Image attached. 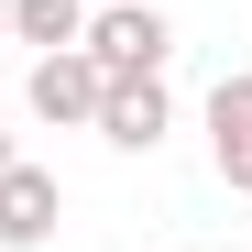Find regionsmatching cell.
I'll list each match as a JSON object with an SVG mask.
<instances>
[{
    "label": "cell",
    "mask_w": 252,
    "mask_h": 252,
    "mask_svg": "<svg viewBox=\"0 0 252 252\" xmlns=\"http://www.w3.org/2000/svg\"><path fill=\"white\" fill-rule=\"evenodd\" d=\"M77 44L99 55V77H164L176 22H164L154 0H88V33H77Z\"/></svg>",
    "instance_id": "1"
},
{
    "label": "cell",
    "mask_w": 252,
    "mask_h": 252,
    "mask_svg": "<svg viewBox=\"0 0 252 252\" xmlns=\"http://www.w3.org/2000/svg\"><path fill=\"white\" fill-rule=\"evenodd\" d=\"M99 88H110L99 55H88V44H55V55H33L22 110H33V121H55V132H88V121H99Z\"/></svg>",
    "instance_id": "2"
},
{
    "label": "cell",
    "mask_w": 252,
    "mask_h": 252,
    "mask_svg": "<svg viewBox=\"0 0 252 252\" xmlns=\"http://www.w3.org/2000/svg\"><path fill=\"white\" fill-rule=\"evenodd\" d=\"M88 132L110 143V154H154L164 132H176V88H164V77H110L99 88V121Z\"/></svg>",
    "instance_id": "3"
},
{
    "label": "cell",
    "mask_w": 252,
    "mask_h": 252,
    "mask_svg": "<svg viewBox=\"0 0 252 252\" xmlns=\"http://www.w3.org/2000/svg\"><path fill=\"white\" fill-rule=\"evenodd\" d=\"M66 220V187H55V164H0V252H44Z\"/></svg>",
    "instance_id": "4"
},
{
    "label": "cell",
    "mask_w": 252,
    "mask_h": 252,
    "mask_svg": "<svg viewBox=\"0 0 252 252\" xmlns=\"http://www.w3.org/2000/svg\"><path fill=\"white\" fill-rule=\"evenodd\" d=\"M208 164H220L230 197H252V77H220L208 88Z\"/></svg>",
    "instance_id": "5"
},
{
    "label": "cell",
    "mask_w": 252,
    "mask_h": 252,
    "mask_svg": "<svg viewBox=\"0 0 252 252\" xmlns=\"http://www.w3.org/2000/svg\"><path fill=\"white\" fill-rule=\"evenodd\" d=\"M77 33H88V0H11V44L55 55V44H77Z\"/></svg>",
    "instance_id": "6"
},
{
    "label": "cell",
    "mask_w": 252,
    "mask_h": 252,
    "mask_svg": "<svg viewBox=\"0 0 252 252\" xmlns=\"http://www.w3.org/2000/svg\"><path fill=\"white\" fill-rule=\"evenodd\" d=\"M0 44H11V0H0Z\"/></svg>",
    "instance_id": "7"
},
{
    "label": "cell",
    "mask_w": 252,
    "mask_h": 252,
    "mask_svg": "<svg viewBox=\"0 0 252 252\" xmlns=\"http://www.w3.org/2000/svg\"><path fill=\"white\" fill-rule=\"evenodd\" d=\"M0 164H11V132H0Z\"/></svg>",
    "instance_id": "8"
}]
</instances>
